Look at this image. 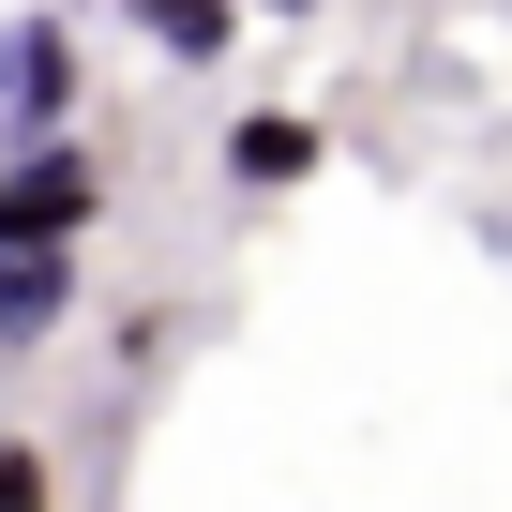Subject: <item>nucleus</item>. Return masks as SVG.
<instances>
[{
    "label": "nucleus",
    "instance_id": "0eeeda50",
    "mask_svg": "<svg viewBox=\"0 0 512 512\" xmlns=\"http://www.w3.org/2000/svg\"><path fill=\"white\" fill-rule=\"evenodd\" d=\"M241 16H317V0H241Z\"/></svg>",
    "mask_w": 512,
    "mask_h": 512
},
{
    "label": "nucleus",
    "instance_id": "f03ea898",
    "mask_svg": "<svg viewBox=\"0 0 512 512\" xmlns=\"http://www.w3.org/2000/svg\"><path fill=\"white\" fill-rule=\"evenodd\" d=\"M106 226V166L76 136H16L0 151V256H31V241H91Z\"/></svg>",
    "mask_w": 512,
    "mask_h": 512
},
{
    "label": "nucleus",
    "instance_id": "6e6552de",
    "mask_svg": "<svg viewBox=\"0 0 512 512\" xmlns=\"http://www.w3.org/2000/svg\"><path fill=\"white\" fill-rule=\"evenodd\" d=\"M61 16H121V0H61Z\"/></svg>",
    "mask_w": 512,
    "mask_h": 512
},
{
    "label": "nucleus",
    "instance_id": "423d86ee",
    "mask_svg": "<svg viewBox=\"0 0 512 512\" xmlns=\"http://www.w3.org/2000/svg\"><path fill=\"white\" fill-rule=\"evenodd\" d=\"M0 512H61V452L46 437H0Z\"/></svg>",
    "mask_w": 512,
    "mask_h": 512
},
{
    "label": "nucleus",
    "instance_id": "f257e3e1",
    "mask_svg": "<svg viewBox=\"0 0 512 512\" xmlns=\"http://www.w3.org/2000/svg\"><path fill=\"white\" fill-rule=\"evenodd\" d=\"M76 91H91V31L61 16V0L0 16V151L16 136H76Z\"/></svg>",
    "mask_w": 512,
    "mask_h": 512
},
{
    "label": "nucleus",
    "instance_id": "20e7f679",
    "mask_svg": "<svg viewBox=\"0 0 512 512\" xmlns=\"http://www.w3.org/2000/svg\"><path fill=\"white\" fill-rule=\"evenodd\" d=\"M61 332H76V241L0 256V347H61Z\"/></svg>",
    "mask_w": 512,
    "mask_h": 512
},
{
    "label": "nucleus",
    "instance_id": "7ed1b4c3",
    "mask_svg": "<svg viewBox=\"0 0 512 512\" xmlns=\"http://www.w3.org/2000/svg\"><path fill=\"white\" fill-rule=\"evenodd\" d=\"M211 166H226V181H241V196H302V181H317V166H332V136H317V121H302V106H241V121H226V151H211Z\"/></svg>",
    "mask_w": 512,
    "mask_h": 512
},
{
    "label": "nucleus",
    "instance_id": "39448f33",
    "mask_svg": "<svg viewBox=\"0 0 512 512\" xmlns=\"http://www.w3.org/2000/svg\"><path fill=\"white\" fill-rule=\"evenodd\" d=\"M121 31H136L166 76H211V61L241 46V0H121Z\"/></svg>",
    "mask_w": 512,
    "mask_h": 512
}]
</instances>
